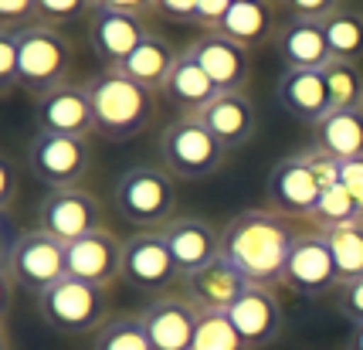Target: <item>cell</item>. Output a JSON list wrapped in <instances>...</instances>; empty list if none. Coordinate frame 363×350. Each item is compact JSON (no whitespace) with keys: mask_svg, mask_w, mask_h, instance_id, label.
Wrapping results in <instances>:
<instances>
[{"mask_svg":"<svg viewBox=\"0 0 363 350\" xmlns=\"http://www.w3.org/2000/svg\"><path fill=\"white\" fill-rule=\"evenodd\" d=\"M299 239L292 218L272 207H248L235 214L221 231V255L245 272L252 286H282L289 252Z\"/></svg>","mask_w":363,"mask_h":350,"instance_id":"1","label":"cell"},{"mask_svg":"<svg viewBox=\"0 0 363 350\" xmlns=\"http://www.w3.org/2000/svg\"><path fill=\"white\" fill-rule=\"evenodd\" d=\"M95 109V126L109 143H126L143 136L157 116V92L129 79L119 68H102L85 82Z\"/></svg>","mask_w":363,"mask_h":350,"instance_id":"2","label":"cell"},{"mask_svg":"<svg viewBox=\"0 0 363 350\" xmlns=\"http://www.w3.org/2000/svg\"><path fill=\"white\" fill-rule=\"evenodd\" d=\"M112 201L136 228L170 224L177 211V177L163 163H133L116 180Z\"/></svg>","mask_w":363,"mask_h":350,"instance_id":"3","label":"cell"},{"mask_svg":"<svg viewBox=\"0 0 363 350\" xmlns=\"http://www.w3.org/2000/svg\"><path fill=\"white\" fill-rule=\"evenodd\" d=\"M38 317L45 327H51L55 334L79 337V334H99L109 323V292L102 286L82 283L65 275L62 283H55L38 296Z\"/></svg>","mask_w":363,"mask_h":350,"instance_id":"4","label":"cell"},{"mask_svg":"<svg viewBox=\"0 0 363 350\" xmlns=\"http://www.w3.org/2000/svg\"><path fill=\"white\" fill-rule=\"evenodd\" d=\"M4 275L11 286L24 292H45L68 275V245L51 239L41 228H24L21 235L7 239L4 248Z\"/></svg>","mask_w":363,"mask_h":350,"instance_id":"5","label":"cell"},{"mask_svg":"<svg viewBox=\"0 0 363 350\" xmlns=\"http://www.w3.org/2000/svg\"><path fill=\"white\" fill-rule=\"evenodd\" d=\"M17 31V51H21V89L45 96L68 82V72L75 65V48L58 28L51 24H24Z\"/></svg>","mask_w":363,"mask_h":350,"instance_id":"6","label":"cell"},{"mask_svg":"<svg viewBox=\"0 0 363 350\" xmlns=\"http://www.w3.org/2000/svg\"><path fill=\"white\" fill-rule=\"evenodd\" d=\"M157 150L160 163L177 180H204V177L218 174L228 157V150L211 136V129L197 116H177L170 126H163Z\"/></svg>","mask_w":363,"mask_h":350,"instance_id":"7","label":"cell"},{"mask_svg":"<svg viewBox=\"0 0 363 350\" xmlns=\"http://www.w3.org/2000/svg\"><path fill=\"white\" fill-rule=\"evenodd\" d=\"M92 146L79 136H55V133H34L24 150V167L34 180H41L48 191L58 187H79L89 174Z\"/></svg>","mask_w":363,"mask_h":350,"instance_id":"8","label":"cell"},{"mask_svg":"<svg viewBox=\"0 0 363 350\" xmlns=\"http://www.w3.org/2000/svg\"><path fill=\"white\" fill-rule=\"evenodd\" d=\"M184 279L163 231H136L123 241V283L136 292L163 296Z\"/></svg>","mask_w":363,"mask_h":350,"instance_id":"9","label":"cell"},{"mask_svg":"<svg viewBox=\"0 0 363 350\" xmlns=\"http://www.w3.org/2000/svg\"><path fill=\"white\" fill-rule=\"evenodd\" d=\"M38 228L51 239L72 245L92 231H102V204L82 187L48 191L38 204Z\"/></svg>","mask_w":363,"mask_h":350,"instance_id":"10","label":"cell"},{"mask_svg":"<svg viewBox=\"0 0 363 350\" xmlns=\"http://www.w3.org/2000/svg\"><path fill=\"white\" fill-rule=\"evenodd\" d=\"M282 286L299 296H326L340 286V272L333 262V248L323 231H299V239L289 252Z\"/></svg>","mask_w":363,"mask_h":350,"instance_id":"11","label":"cell"},{"mask_svg":"<svg viewBox=\"0 0 363 350\" xmlns=\"http://www.w3.org/2000/svg\"><path fill=\"white\" fill-rule=\"evenodd\" d=\"M34 126H38V133L89 140L92 133H99L89 89L75 85V82H65L58 89L38 96V102H34Z\"/></svg>","mask_w":363,"mask_h":350,"instance_id":"12","label":"cell"},{"mask_svg":"<svg viewBox=\"0 0 363 350\" xmlns=\"http://www.w3.org/2000/svg\"><path fill=\"white\" fill-rule=\"evenodd\" d=\"M265 194H269L272 211H279L285 218H309L319 201V194H323V184L316 180L306 157L292 153V157H282L269 170Z\"/></svg>","mask_w":363,"mask_h":350,"instance_id":"13","label":"cell"},{"mask_svg":"<svg viewBox=\"0 0 363 350\" xmlns=\"http://www.w3.org/2000/svg\"><path fill=\"white\" fill-rule=\"evenodd\" d=\"M201 310L184 292H163L143 310V327L153 350H194Z\"/></svg>","mask_w":363,"mask_h":350,"instance_id":"14","label":"cell"},{"mask_svg":"<svg viewBox=\"0 0 363 350\" xmlns=\"http://www.w3.org/2000/svg\"><path fill=\"white\" fill-rule=\"evenodd\" d=\"M228 317H231L235 330L241 334L248 350H262L282 337L285 313H282L279 296H275V289L248 286L241 292V300L228 310Z\"/></svg>","mask_w":363,"mask_h":350,"instance_id":"15","label":"cell"},{"mask_svg":"<svg viewBox=\"0 0 363 350\" xmlns=\"http://www.w3.org/2000/svg\"><path fill=\"white\" fill-rule=\"evenodd\" d=\"M197 119L211 129V136L224 146V150H238V146L252 143L255 129H258V109L248 92H218L197 112Z\"/></svg>","mask_w":363,"mask_h":350,"instance_id":"16","label":"cell"},{"mask_svg":"<svg viewBox=\"0 0 363 350\" xmlns=\"http://www.w3.org/2000/svg\"><path fill=\"white\" fill-rule=\"evenodd\" d=\"M68 275L109 289L116 275H123V239L112 231H92L68 245Z\"/></svg>","mask_w":363,"mask_h":350,"instance_id":"17","label":"cell"},{"mask_svg":"<svg viewBox=\"0 0 363 350\" xmlns=\"http://www.w3.org/2000/svg\"><path fill=\"white\" fill-rule=\"evenodd\" d=\"M252 286L248 279H245V272L238 269L235 262H228V258H214L211 266H204L201 272H190L180 279V289H184V296H187L197 310H218V313H228L238 300H241V292Z\"/></svg>","mask_w":363,"mask_h":350,"instance_id":"18","label":"cell"},{"mask_svg":"<svg viewBox=\"0 0 363 350\" xmlns=\"http://www.w3.org/2000/svg\"><path fill=\"white\" fill-rule=\"evenodd\" d=\"M190 48L211 82L218 85V92H245L252 79V51H245L218 31H204Z\"/></svg>","mask_w":363,"mask_h":350,"instance_id":"19","label":"cell"},{"mask_svg":"<svg viewBox=\"0 0 363 350\" xmlns=\"http://www.w3.org/2000/svg\"><path fill=\"white\" fill-rule=\"evenodd\" d=\"M146 34H150L146 21L136 14H123V11H106L102 7V11H92V21H89L92 51L106 68H119Z\"/></svg>","mask_w":363,"mask_h":350,"instance_id":"20","label":"cell"},{"mask_svg":"<svg viewBox=\"0 0 363 350\" xmlns=\"http://www.w3.org/2000/svg\"><path fill=\"white\" fill-rule=\"evenodd\" d=\"M160 231H163V239H167L170 252H174V262L180 266L184 275L201 272L214 258H221V235L204 218H174Z\"/></svg>","mask_w":363,"mask_h":350,"instance_id":"21","label":"cell"},{"mask_svg":"<svg viewBox=\"0 0 363 350\" xmlns=\"http://www.w3.org/2000/svg\"><path fill=\"white\" fill-rule=\"evenodd\" d=\"M275 99L292 119H302L309 126H316L319 119H326L333 112L330 89L323 72H306V68H285L279 85H275Z\"/></svg>","mask_w":363,"mask_h":350,"instance_id":"22","label":"cell"},{"mask_svg":"<svg viewBox=\"0 0 363 350\" xmlns=\"http://www.w3.org/2000/svg\"><path fill=\"white\" fill-rule=\"evenodd\" d=\"M163 96H167L170 106H177V109L184 112V116H197L211 99L218 96V85H214L211 75L201 68L194 48L180 51V58H177L170 79L163 82Z\"/></svg>","mask_w":363,"mask_h":350,"instance_id":"23","label":"cell"},{"mask_svg":"<svg viewBox=\"0 0 363 350\" xmlns=\"http://www.w3.org/2000/svg\"><path fill=\"white\" fill-rule=\"evenodd\" d=\"M275 48L285 68H306V72H323L330 62V45L323 24L316 21H289L275 34Z\"/></svg>","mask_w":363,"mask_h":350,"instance_id":"24","label":"cell"},{"mask_svg":"<svg viewBox=\"0 0 363 350\" xmlns=\"http://www.w3.org/2000/svg\"><path fill=\"white\" fill-rule=\"evenodd\" d=\"M313 146L336 157L340 163L363 157V109H333L313 126Z\"/></svg>","mask_w":363,"mask_h":350,"instance_id":"25","label":"cell"},{"mask_svg":"<svg viewBox=\"0 0 363 350\" xmlns=\"http://www.w3.org/2000/svg\"><path fill=\"white\" fill-rule=\"evenodd\" d=\"M177 58H180V51H177L163 34L150 31L140 45H136V51L119 65V72H126L129 79H136L140 85H146V89L157 92V89H163V82L170 79Z\"/></svg>","mask_w":363,"mask_h":350,"instance_id":"26","label":"cell"},{"mask_svg":"<svg viewBox=\"0 0 363 350\" xmlns=\"http://www.w3.org/2000/svg\"><path fill=\"white\" fill-rule=\"evenodd\" d=\"M218 34H224L228 41L241 45L245 51H252L258 45H265L272 34H279L275 11H272V4H235L231 14L221 21Z\"/></svg>","mask_w":363,"mask_h":350,"instance_id":"27","label":"cell"},{"mask_svg":"<svg viewBox=\"0 0 363 350\" xmlns=\"http://www.w3.org/2000/svg\"><path fill=\"white\" fill-rule=\"evenodd\" d=\"M323 34L330 45V58L336 62H353L360 65L363 58V11L357 7H340L323 21Z\"/></svg>","mask_w":363,"mask_h":350,"instance_id":"28","label":"cell"},{"mask_svg":"<svg viewBox=\"0 0 363 350\" xmlns=\"http://www.w3.org/2000/svg\"><path fill=\"white\" fill-rule=\"evenodd\" d=\"M323 235H326V241L333 248L340 286L363 279V222L343 224V228H333V231H323Z\"/></svg>","mask_w":363,"mask_h":350,"instance_id":"29","label":"cell"},{"mask_svg":"<svg viewBox=\"0 0 363 350\" xmlns=\"http://www.w3.org/2000/svg\"><path fill=\"white\" fill-rule=\"evenodd\" d=\"M323 79H326V89H330L333 109H340V112L363 109V72H360V65L330 58L326 68H323Z\"/></svg>","mask_w":363,"mask_h":350,"instance_id":"30","label":"cell"},{"mask_svg":"<svg viewBox=\"0 0 363 350\" xmlns=\"http://www.w3.org/2000/svg\"><path fill=\"white\" fill-rule=\"evenodd\" d=\"M309 222L316 224L319 231H333V228H343V224L363 222V214L343 184H330V187H323V194H319Z\"/></svg>","mask_w":363,"mask_h":350,"instance_id":"31","label":"cell"},{"mask_svg":"<svg viewBox=\"0 0 363 350\" xmlns=\"http://www.w3.org/2000/svg\"><path fill=\"white\" fill-rule=\"evenodd\" d=\"M92 350H153L143 317H112L92 340Z\"/></svg>","mask_w":363,"mask_h":350,"instance_id":"32","label":"cell"},{"mask_svg":"<svg viewBox=\"0 0 363 350\" xmlns=\"http://www.w3.org/2000/svg\"><path fill=\"white\" fill-rule=\"evenodd\" d=\"M194 350H248V347H245V340H241V334L235 330V323H231L228 313L201 310Z\"/></svg>","mask_w":363,"mask_h":350,"instance_id":"33","label":"cell"},{"mask_svg":"<svg viewBox=\"0 0 363 350\" xmlns=\"http://www.w3.org/2000/svg\"><path fill=\"white\" fill-rule=\"evenodd\" d=\"M85 11L92 14V4L89 0H38V24L62 28V24L79 21Z\"/></svg>","mask_w":363,"mask_h":350,"instance_id":"34","label":"cell"},{"mask_svg":"<svg viewBox=\"0 0 363 350\" xmlns=\"http://www.w3.org/2000/svg\"><path fill=\"white\" fill-rule=\"evenodd\" d=\"M21 85V51H17V31H0V89L11 96Z\"/></svg>","mask_w":363,"mask_h":350,"instance_id":"35","label":"cell"},{"mask_svg":"<svg viewBox=\"0 0 363 350\" xmlns=\"http://www.w3.org/2000/svg\"><path fill=\"white\" fill-rule=\"evenodd\" d=\"M38 24V0H0V31Z\"/></svg>","mask_w":363,"mask_h":350,"instance_id":"36","label":"cell"},{"mask_svg":"<svg viewBox=\"0 0 363 350\" xmlns=\"http://www.w3.org/2000/svg\"><path fill=\"white\" fill-rule=\"evenodd\" d=\"M282 4L292 14V21H316V24H323L333 11L343 7L340 0H282Z\"/></svg>","mask_w":363,"mask_h":350,"instance_id":"37","label":"cell"},{"mask_svg":"<svg viewBox=\"0 0 363 350\" xmlns=\"http://www.w3.org/2000/svg\"><path fill=\"white\" fill-rule=\"evenodd\" d=\"M336 310H340V317H343V319H350V327L363 323V279H357V283H347V286H340Z\"/></svg>","mask_w":363,"mask_h":350,"instance_id":"38","label":"cell"},{"mask_svg":"<svg viewBox=\"0 0 363 350\" xmlns=\"http://www.w3.org/2000/svg\"><path fill=\"white\" fill-rule=\"evenodd\" d=\"M197 4L201 0H153V14L174 24H194L197 21Z\"/></svg>","mask_w":363,"mask_h":350,"instance_id":"39","label":"cell"},{"mask_svg":"<svg viewBox=\"0 0 363 350\" xmlns=\"http://www.w3.org/2000/svg\"><path fill=\"white\" fill-rule=\"evenodd\" d=\"M231 7H235V0H201L197 4V28H204V31H218L221 28V21L231 14Z\"/></svg>","mask_w":363,"mask_h":350,"instance_id":"40","label":"cell"},{"mask_svg":"<svg viewBox=\"0 0 363 350\" xmlns=\"http://www.w3.org/2000/svg\"><path fill=\"white\" fill-rule=\"evenodd\" d=\"M340 184L350 191V197L357 201L363 214V157L357 160H343V167H340Z\"/></svg>","mask_w":363,"mask_h":350,"instance_id":"41","label":"cell"},{"mask_svg":"<svg viewBox=\"0 0 363 350\" xmlns=\"http://www.w3.org/2000/svg\"><path fill=\"white\" fill-rule=\"evenodd\" d=\"M102 11V7H99ZM106 11H123V14L146 17L153 11V0H106Z\"/></svg>","mask_w":363,"mask_h":350,"instance_id":"42","label":"cell"},{"mask_svg":"<svg viewBox=\"0 0 363 350\" xmlns=\"http://www.w3.org/2000/svg\"><path fill=\"white\" fill-rule=\"evenodd\" d=\"M14 197H17L14 163H11V157H4V197H0V204H4V211H11V204H14Z\"/></svg>","mask_w":363,"mask_h":350,"instance_id":"43","label":"cell"},{"mask_svg":"<svg viewBox=\"0 0 363 350\" xmlns=\"http://www.w3.org/2000/svg\"><path fill=\"white\" fill-rule=\"evenodd\" d=\"M347 350H363V323H357L347 337Z\"/></svg>","mask_w":363,"mask_h":350,"instance_id":"44","label":"cell"},{"mask_svg":"<svg viewBox=\"0 0 363 350\" xmlns=\"http://www.w3.org/2000/svg\"><path fill=\"white\" fill-rule=\"evenodd\" d=\"M92 4V11H99V7H106V0H89Z\"/></svg>","mask_w":363,"mask_h":350,"instance_id":"45","label":"cell"},{"mask_svg":"<svg viewBox=\"0 0 363 350\" xmlns=\"http://www.w3.org/2000/svg\"><path fill=\"white\" fill-rule=\"evenodd\" d=\"M235 4H272V0H235Z\"/></svg>","mask_w":363,"mask_h":350,"instance_id":"46","label":"cell"},{"mask_svg":"<svg viewBox=\"0 0 363 350\" xmlns=\"http://www.w3.org/2000/svg\"><path fill=\"white\" fill-rule=\"evenodd\" d=\"M7 350H11V347H7Z\"/></svg>","mask_w":363,"mask_h":350,"instance_id":"47","label":"cell"}]
</instances>
